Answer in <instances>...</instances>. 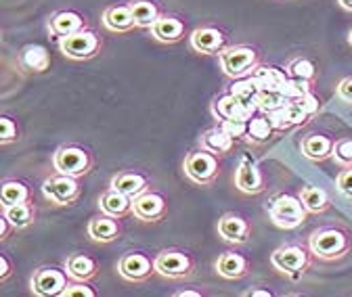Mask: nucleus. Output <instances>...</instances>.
<instances>
[{
    "mask_svg": "<svg viewBox=\"0 0 352 297\" xmlns=\"http://www.w3.org/2000/svg\"><path fill=\"white\" fill-rule=\"evenodd\" d=\"M308 247L315 258L327 264L342 262L352 253V228L344 222H329L315 228L308 237Z\"/></svg>",
    "mask_w": 352,
    "mask_h": 297,
    "instance_id": "obj_1",
    "label": "nucleus"
},
{
    "mask_svg": "<svg viewBox=\"0 0 352 297\" xmlns=\"http://www.w3.org/2000/svg\"><path fill=\"white\" fill-rule=\"evenodd\" d=\"M315 253L311 247L300 245V243H285L277 247L271 256V264L277 272L289 276V278H300L315 264Z\"/></svg>",
    "mask_w": 352,
    "mask_h": 297,
    "instance_id": "obj_2",
    "label": "nucleus"
},
{
    "mask_svg": "<svg viewBox=\"0 0 352 297\" xmlns=\"http://www.w3.org/2000/svg\"><path fill=\"white\" fill-rule=\"evenodd\" d=\"M53 167L61 174H67V176H76V178H84L93 172L95 167V155L93 151L84 147V145H78V143H67V145H61L55 155H53Z\"/></svg>",
    "mask_w": 352,
    "mask_h": 297,
    "instance_id": "obj_3",
    "label": "nucleus"
},
{
    "mask_svg": "<svg viewBox=\"0 0 352 297\" xmlns=\"http://www.w3.org/2000/svg\"><path fill=\"white\" fill-rule=\"evenodd\" d=\"M218 157L220 155H216L204 147L189 151L183 161L185 176L199 187H212L218 180L220 172H223V163H220Z\"/></svg>",
    "mask_w": 352,
    "mask_h": 297,
    "instance_id": "obj_4",
    "label": "nucleus"
},
{
    "mask_svg": "<svg viewBox=\"0 0 352 297\" xmlns=\"http://www.w3.org/2000/svg\"><path fill=\"white\" fill-rule=\"evenodd\" d=\"M155 270L168 281H185L195 274V258L189 251L179 247H168L157 251Z\"/></svg>",
    "mask_w": 352,
    "mask_h": 297,
    "instance_id": "obj_5",
    "label": "nucleus"
},
{
    "mask_svg": "<svg viewBox=\"0 0 352 297\" xmlns=\"http://www.w3.org/2000/svg\"><path fill=\"white\" fill-rule=\"evenodd\" d=\"M218 59H220V67H223L225 75H229L233 80L248 78L260 65V53L250 45L227 47L218 55Z\"/></svg>",
    "mask_w": 352,
    "mask_h": 297,
    "instance_id": "obj_6",
    "label": "nucleus"
},
{
    "mask_svg": "<svg viewBox=\"0 0 352 297\" xmlns=\"http://www.w3.org/2000/svg\"><path fill=\"white\" fill-rule=\"evenodd\" d=\"M59 49L72 61H88V59H93L101 53L103 40L95 29L84 27L72 36L59 38Z\"/></svg>",
    "mask_w": 352,
    "mask_h": 297,
    "instance_id": "obj_7",
    "label": "nucleus"
},
{
    "mask_svg": "<svg viewBox=\"0 0 352 297\" xmlns=\"http://www.w3.org/2000/svg\"><path fill=\"white\" fill-rule=\"evenodd\" d=\"M269 216H271V222L275 226L292 230V228L302 226L308 220V209H306V205L302 203L300 197L279 195V197L273 199V203L269 207Z\"/></svg>",
    "mask_w": 352,
    "mask_h": 297,
    "instance_id": "obj_8",
    "label": "nucleus"
},
{
    "mask_svg": "<svg viewBox=\"0 0 352 297\" xmlns=\"http://www.w3.org/2000/svg\"><path fill=\"white\" fill-rule=\"evenodd\" d=\"M118 274L128 281V283H147L153 274H157L155 270V258H151L149 253L139 251V249H132L126 251L124 256L118 260Z\"/></svg>",
    "mask_w": 352,
    "mask_h": 297,
    "instance_id": "obj_9",
    "label": "nucleus"
},
{
    "mask_svg": "<svg viewBox=\"0 0 352 297\" xmlns=\"http://www.w3.org/2000/svg\"><path fill=\"white\" fill-rule=\"evenodd\" d=\"M42 193L53 205L67 207V205L78 203V199L82 197V185H80V178L57 172L44 180Z\"/></svg>",
    "mask_w": 352,
    "mask_h": 297,
    "instance_id": "obj_10",
    "label": "nucleus"
},
{
    "mask_svg": "<svg viewBox=\"0 0 352 297\" xmlns=\"http://www.w3.org/2000/svg\"><path fill=\"white\" fill-rule=\"evenodd\" d=\"M69 274L59 266H40L34 270L32 278H30V289L32 293H36L38 297H55V295H63L67 283H69Z\"/></svg>",
    "mask_w": 352,
    "mask_h": 297,
    "instance_id": "obj_11",
    "label": "nucleus"
},
{
    "mask_svg": "<svg viewBox=\"0 0 352 297\" xmlns=\"http://www.w3.org/2000/svg\"><path fill=\"white\" fill-rule=\"evenodd\" d=\"M132 216L141 222H162L168 216V199L160 191H145L132 199Z\"/></svg>",
    "mask_w": 352,
    "mask_h": 297,
    "instance_id": "obj_12",
    "label": "nucleus"
},
{
    "mask_svg": "<svg viewBox=\"0 0 352 297\" xmlns=\"http://www.w3.org/2000/svg\"><path fill=\"white\" fill-rule=\"evenodd\" d=\"M189 40H191V49L201 55H220L229 47L227 34L214 25H204L193 29Z\"/></svg>",
    "mask_w": 352,
    "mask_h": 297,
    "instance_id": "obj_13",
    "label": "nucleus"
},
{
    "mask_svg": "<svg viewBox=\"0 0 352 297\" xmlns=\"http://www.w3.org/2000/svg\"><path fill=\"white\" fill-rule=\"evenodd\" d=\"M218 237L233 243V245H245L252 237V224L245 216L235 214V211H227V214L220 216L218 220Z\"/></svg>",
    "mask_w": 352,
    "mask_h": 297,
    "instance_id": "obj_14",
    "label": "nucleus"
},
{
    "mask_svg": "<svg viewBox=\"0 0 352 297\" xmlns=\"http://www.w3.org/2000/svg\"><path fill=\"white\" fill-rule=\"evenodd\" d=\"M212 111L218 119H241V121H250L258 107L256 103H245L241 99H237L235 95L227 93L223 97H218L212 105Z\"/></svg>",
    "mask_w": 352,
    "mask_h": 297,
    "instance_id": "obj_15",
    "label": "nucleus"
},
{
    "mask_svg": "<svg viewBox=\"0 0 352 297\" xmlns=\"http://www.w3.org/2000/svg\"><path fill=\"white\" fill-rule=\"evenodd\" d=\"M235 187L245 195H260L267 191V176L248 157H243L235 169Z\"/></svg>",
    "mask_w": 352,
    "mask_h": 297,
    "instance_id": "obj_16",
    "label": "nucleus"
},
{
    "mask_svg": "<svg viewBox=\"0 0 352 297\" xmlns=\"http://www.w3.org/2000/svg\"><path fill=\"white\" fill-rule=\"evenodd\" d=\"M214 268L227 281H239L252 272V262L239 251H225V253H220L218 260L214 262Z\"/></svg>",
    "mask_w": 352,
    "mask_h": 297,
    "instance_id": "obj_17",
    "label": "nucleus"
},
{
    "mask_svg": "<svg viewBox=\"0 0 352 297\" xmlns=\"http://www.w3.org/2000/svg\"><path fill=\"white\" fill-rule=\"evenodd\" d=\"M333 149H336V139L329 134H321V132L306 134L300 143L302 155L313 163L333 159Z\"/></svg>",
    "mask_w": 352,
    "mask_h": 297,
    "instance_id": "obj_18",
    "label": "nucleus"
},
{
    "mask_svg": "<svg viewBox=\"0 0 352 297\" xmlns=\"http://www.w3.org/2000/svg\"><path fill=\"white\" fill-rule=\"evenodd\" d=\"M63 266H65V270H67V274L72 278L88 281V283H93L101 272V262L95 256H91V253H84V251L69 253Z\"/></svg>",
    "mask_w": 352,
    "mask_h": 297,
    "instance_id": "obj_19",
    "label": "nucleus"
},
{
    "mask_svg": "<svg viewBox=\"0 0 352 297\" xmlns=\"http://www.w3.org/2000/svg\"><path fill=\"white\" fill-rule=\"evenodd\" d=\"M120 220L122 218H113V216L103 214V211H101L99 216H93L91 220H88L86 233L95 243H113L124 233V226H122Z\"/></svg>",
    "mask_w": 352,
    "mask_h": 297,
    "instance_id": "obj_20",
    "label": "nucleus"
},
{
    "mask_svg": "<svg viewBox=\"0 0 352 297\" xmlns=\"http://www.w3.org/2000/svg\"><path fill=\"white\" fill-rule=\"evenodd\" d=\"M109 187L135 199L151 189V178L145 172H139V169H122L111 178Z\"/></svg>",
    "mask_w": 352,
    "mask_h": 297,
    "instance_id": "obj_21",
    "label": "nucleus"
},
{
    "mask_svg": "<svg viewBox=\"0 0 352 297\" xmlns=\"http://www.w3.org/2000/svg\"><path fill=\"white\" fill-rule=\"evenodd\" d=\"M187 34V25L181 17H176L172 13H164L151 27V36L157 42H164V45H176L181 42Z\"/></svg>",
    "mask_w": 352,
    "mask_h": 297,
    "instance_id": "obj_22",
    "label": "nucleus"
},
{
    "mask_svg": "<svg viewBox=\"0 0 352 297\" xmlns=\"http://www.w3.org/2000/svg\"><path fill=\"white\" fill-rule=\"evenodd\" d=\"M47 27H49L51 36H55V38H65V36H72V34H76V32L88 27V25H86V19H84L78 11L65 9V11L53 13L51 19H49V23H47Z\"/></svg>",
    "mask_w": 352,
    "mask_h": 297,
    "instance_id": "obj_23",
    "label": "nucleus"
},
{
    "mask_svg": "<svg viewBox=\"0 0 352 297\" xmlns=\"http://www.w3.org/2000/svg\"><path fill=\"white\" fill-rule=\"evenodd\" d=\"M103 25L113 34H126L137 27V19L132 15V7L128 5H111L103 11Z\"/></svg>",
    "mask_w": 352,
    "mask_h": 297,
    "instance_id": "obj_24",
    "label": "nucleus"
},
{
    "mask_svg": "<svg viewBox=\"0 0 352 297\" xmlns=\"http://www.w3.org/2000/svg\"><path fill=\"white\" fill-rule=\"evenodd\" d=\"M17 63L25 73H44L51 67V53L40 45H28L19 51Z\"/></svg>",
    "mask_w": 352,
    "mask_h": 297,
    "instance_id": "obj_25",
    "label": "nucleus"
},
{
    "mask_svg": "<svg viewBox=\"0 0 352 297\" xmlns=\"http://www.w3.org/2000/svg\"><path fill=\"white\" fill-rule=\"evenodd\" d=\"M99 209L103 214H109L113 218H126L132 214V197L109 187L99 197Z\"/></svg>",
    "mask_w": 352,
    "mask_h": 297,
    "instance_id": "obj_26",
    "label": "nucleus"
},
{
    "mask_svg": "<svg viewBox=\"0 0 352 297\" xmlns=\"http://www.w3.org/2000/svg\"><path fill=\"white\" fill-rule=\"evenodd\" d=\"M235 143L237 141L233 136H229L220 126H214V128L206 130L199 139V147H204L216 155H229L235 149Z\"/></svg>",
    "mask_w": 352,
    "mask_h": 297,
    "instance_id": "obj_27",
    "label": "nucleus"
},
{
    "mask_svg": "<svg viewBox=\"0 0 352 297\" xmlns=\"http://www.w3.org/2000/svg\"><path fill=\"white\" fill-rule=\"evenodd\" d=\"M34 201V193L28 182L17 180V178H7L0 185V205H17Z\"/></svg>",
    "mask_w": 352,
    "mask_h": 297,
    "instance_id": "obj_28",
    "label": "nucleus"
},
{
    "mask_svg": "<svg viewBox=\"0 0 352 297\" xmlns=\"http://www.w3.org/2000/svg\"><path fill=\"white\" fill-rule=\"evenodd\" d=\"M248 78L256 84L258 91H264V88H277L279 91L281 84L287 80V71H283V69H279L275 65L260 63Z\"/></svg>",
    "mask_w": 352,
    "mask_h": 297,
    "instance_id": "obj_29",
    "label": "nucleus"
},
{
    "mask_svg": "<svg viewBox=\"0 0 352 297\" xmlns=\"http://www.w3.org/2000/svg\"><path fill=\"white\" fill-rule=\"evenodd\" d=\"M3 214L13 222L15 230H23V228H30L36 222L38 207L34 205V201L17 203V205H3Z\"/></svg>",
    "mask_w": 352,
    "mask_h": 297,
    "instance_id": "obj_30",
    "label": "nucleus"
},
{
    "mask_svg": "<svg viewBox=\"0 0 352 297\" xmlns=\"http://www.w3.org/2000/svg\"><path fill=\"white\" fill-rule=\"evenodd\" d=\"M277 134L275 126L269 117V113H262L260 115H254L250 121H248V143H254V145H264L269 143L273 136Z\"/></svg>",
    "mask_w": 352,
    "mask_h": 297,
    "instance_id": "obj_31",
    "label": "nucleus"
},
{
    "mask_svg": "<svg viewBox=\"0 0 352 297\" xmlns=\"http://www.w3.org/2000/svg\"><path fill=\"white\" fill-rule=\"evenodd\" d=\"M300 199L306 205L308 214H317L319 216V214H325V211L331 209L329 195L323 189L315 187V185H304L302 191H300Z\"/></svg>",
    "mask_w": 352,
    "mask_h": 297,
    "instance_id": "obj_32",
    "label": "nucleus"
},
{
    "mask_svg": "<svg viewBox=\"0 0 352 297\" xmlns=\"http://www.w3.org/2000/svg\"><path fill=\"white\" fill-rule=\"evenodd\" d=\"M130 7H132V15L137 19V27H145V29H151L153 23L164 15L155 0H132Z\"/></svg>",
    "mask_w": 352,
    "mask_h": 297,
    "instance_id": "obj_33",
    "label": "nucleus"
},
{
    "mask_svg": "<svg viewBox=\"0 0 352 297\" xmlns=\"http://www.w3.org/2000/svg\"><path fill=\"white\" fill-rule=\"evenodd\" d=\"M254 103H256L258 111H262V113H273V111H279L281 107H285L289 101L277 88H264V91H258L256 93Z\"/></svg>",
    "mask_w": 352,
    "mask_h": 297,
    "instance_id": "obj_34",
    "label": "nucleus"
},
{
    "mask_svg": "<svg viewBox=\"0 0 352 297\" xmlns=\"http://www.w3.org/2000/svg\"><path fill=\"white\" fill-rule=\"evenodd\" d=\"M285 71H287L289 78L306 80V82H311V84H315L317 78H319L317 65H315L311 59H306V57H296V59H292V61L287 63Z\"/></svg>",
    "mask_w": 352,
    "mask_h": 297,
    "instance_id": "obj_35",
    "label": "nucleus"
},
{
    "mask_svg": "<svg viewBox=\"0 0 352 297\" xmlns=\"http://www.w3.org/2000/svg\"><path fill=\"white\" fill-rule=\"evenodd\" d=\"M313 88H315V84L306 82V80H298V78H289V75H287V80L281 84V88H279V91L285 95L287 101H296V99H300V97H304V95H308V93H313Z\"/></svg>",
    "mask_w": 352,
    "mask_h": 297,
    "instance_id": "obj_36",
    "label": "nucleus"
},
{
    "mask_svg": "<svg viewBox=\"0 0 352 297\" xmlns=\"http://www.w3.org/2000/svg\"><path fill=\"white\" fill-rule=\"evenodd\" d=\"M277 113L292 126V128H296V126H304V123H308V121L313 119V115L308 113V111H304L296 101H289V103H287L285 107H281Z\"/></svg>",
    "mask_w": 352,
    "mask_h": 297,
    "instance_id": "obj_37",
    "label": "nucleus"
},
{
    "mask_svg": "<svg viewBox=\"0 0 352 297\" xmlns=\"http://www.w3.org/2000/svg\"><path fill=\"white\" fill-rule=\"evenodd\" d=\"M229 93L235 95L237 99L245 101V103H254L256 93H258V86H256V84H254L250 78H239V80L233 82V86H231Z\"/></svg>",
    "mask_w": 352,
    "mask_h": 297,
    "instance_id": "obj_38",
    "label": "nucleus"
},
{
    "mask_svg": "<svg viewBox=\"0 0 352 297\" xmlns=\"http://www.w3.org/2000/svg\"><path fill=\"white\" fill-rule=\"evenodd\" d=\"M19 123L9 117V115H3L0 117V143L3 145H11V143H17L19 141Z\"/></svg>",
    "mask_w": 352,
    "mask_h": 297,
    "instance_id": "obj_39",
    "label": "nucleus"
},
{
    "mask_svg": "<svg viewBox=\"0 0 352 297\" xmlns=\"http://www.w3.org/2000/svg\"><path fill=\"white\" fill-rule=\"evenodd\" d=\"M76 295H82V297H97V289L88 283V281H76V278H69L65 291L61 297H76Z\"/></svg>",
    "mask_w": 352,
    "mask_h": 297,
    "instance_id": "obj_40",
    "label": "nucleus"
},
{
    "mask_svg": "<svg viewBox=\"0 0 352 297\" xmlns=\"http://www.w3.org/2000/svg\"><path fill=\"white\" fill-rule=\"evenodd\" d=\"M333 159L340 167H352V139H340L336 141Z\"/></svg>",
    "mask_w": 352,
    "mask_h": 297,
    "instance_id": "obj_41",
    "label": "nucleus"
},
{
    "mask_svg": "<svg viewBox=\"0 0 352 297\" xmlns=\"http://www.w3.org/2000/svg\"><path fill=\"white\" fill-rule=\"evenodd\" d=\"M218 126L229 136H233L235 141L248 139V121H241V119H218Z\"/></svg>",
    "mask_w": 352,
    "mask_h": 297,
    "instance_id": "obj_42",
    "label": "nucleus"
},
{
    "mask_svg": "<svg viewBox=\"0 0 352 297\" xmlns=\"http://www.w3.org/2000/svg\"><path fill=\"white\" fill-rule=\"evenodd\" d=\"M336 187L344 197L352 199V167H344L336 176Z\"/></svg>",
    "mask_w": 352,
    "mask_h": 297,
    "instance_id": "obj_43",
    "label": "nucleus"
},
{
    "mask_svg": "<svg viewBox=\"0 0 352 297\" xmlns=\"http://www.w3.org/2000/svg\"><path fill=\"white\" fill-rule=\"evenodd\" d=\"M296 103L304 109V111H308L313 117L321 111V101L313 95V93H308V95H304V97H300V99H296Z\"/></svg>",
    "mask_w": 352,
    "mask_h": 297,
    "instance_id": "obj_44",
    "label": "nucleus"
},
{
    "mask_svg": "<svg viewBox=\"0 0 352 297\" xmlns=\"http://www.w3.org/2000/svg\"><path fill=\"white\" fill-rule=\"evenodd\" d=\"M338 97H340L342 101L352 103V75L344 78V80L338 84Z\"/></svg>",
    "mask_w": 352,
    "mask_h": 297,
    "instance_id": "obj_45",
    "label": "nucleus"
},
{
    "mask_svg": "<svg viewBox=\"0 0 352 297\" xmlns=\"http://www.w3.org/2000/svg\"><path fill=\"white\" fill-rule=\"evenodd\" d=\"M0 264H3V272H0V283H5L13 274V264H11L7 253H0Z\"/></svg>",
    "mask_w": 352,
    "mask_h": 297,
    "instance_id": "obj_46",
    "label": "nucleus"
},
{
    "mask_svg": "<svg viewBox=\"0 0 352 297\" xmlns=\"http://www.w3.org/2000/svg\"><path fill=\"white\" fill-rule=\"evenodd\" d=\"M15 226H13V222L3 214L0 216V241H7L9 237H11V230H13Z\"/></svg>",
    "mask_w": 352,
    "mask_h": 297,
    "instance_id": "obj_47",
    "label": "nucleus"
},
{
    "mask_svg": "<svg viewBox=\"0 0 352 297\" xmlns=\"http://www.w3.org/2000/svg\"><path fill=\"white\" fill-rule=\"evenodd\" d=\"M174 295H176V297H185V295H187V297H199L201 293H199V291H176Z\"/></svg>",
    "mask_w": 352,
    "mask_h": 297,
    "instance_id": "obj_48",
    "label": "nucleus"
},
{
    "mask_svg": "<svg viewBox=\"0 0 352 297\" xmlns=\"http://www.w3.org/2000/svg\"><path fill=\"white\" fill-rule=\"evenodd\" d=\"M245 295H254V297L264 295V297H269V295H273V293H271V291H262V289H254V291H248Z\"/></svg>",
    "mask_w": 352,
    "mask_h": 297,
    "instance_id": "obj_49",
    "label": "nucleus"
},
{
    "mask_svg": "<svg viewBox=\"0 0 352 297\" xmlns=\"http://www.w3.org/2000/svg\"><path fill=\"white\" fill-rule=\"evenodd\" d=\"M338 3L342 5V9H346V11L352 13V0H338Z\"/></svg>",
    "mask_w": 352,
    "mask_h": 297,
    "instance_id": "obj_50",
    "label": "nucleus"
},
{
    "mask_svg": "<svg viewBox=\"0 0 352 297\" xmlns=\"http://www.w3.org/2000/svg\"><path fill=\"white\" fill-rule=\"evenodd\" d=\"M348 45L352 47V29H350V34H348Z\"/></svg>",
    "mask_w": 352,
    "mask_h": 297,
    "instance_id": "obj_51",
    "label": "nucleus"
}]
</instances>
